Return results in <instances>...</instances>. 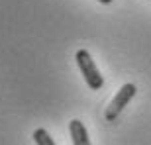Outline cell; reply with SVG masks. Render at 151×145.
Returning a JSON list of instances; mask_svg holds the SVG:
<instances>
[{"label": "cell", "mask_w": 151, "mask_h": 145, "mask_svg": "<svg viewBox=\"0 0 151 145\" xmlns=\"http://www.w3.org/2000/svg\"><path fill=\"white\" fill-rule=\"evenodd\" d=\"M75 59H77V65H78V69H81V72H83L86 84H88L92 90H100L102 84H104V78H102L100 71L96 67V63L92 61L90 53L86 49H78Z\"/></svg>", "instance_id": "obj_1"}, {"label": "cell", "mask_w": 151, "mask_h": 145, "mask_svg": "<svg viewBox=\"0 0 151 145\" xmlns=\"http://www.w3.org/2000/svg\"><path fill=\"white\" fill-rule=\"evenodd\" d=\"M135 92H137V88H135L134 83H126L122 88L118 90L116 96L112 98V102H110L108 108L104 110V118H106V122H114V120L122 114V110L129 104V100L135 96Z\"/></svg>", "instance_id": "obj_2"}, {"label": "cell", "mask_w": 151, "mask_h": 145, "mask_svg": "<svg viewBox=\"0 0 151 145\" xmlns=\"http://www.w3.org/2000/svg\"><path fill=\"white\" fill-rule=\"evenodd\" d=\"M69 131H71L73 145H90L88 131H86V128H84V123L81 122V120H71V123H69Z\"/></svg>", "instance_id": "obj_3"}, {"label": "cell", "mask_w": 151, "mask_h": 145, "mask_svg": "<svg viewBox=\"0 0 151 145\" xmlns=\"http://www.w3.org/2000/svg\"><path fill=\"white\" fill-rule=\"evenodd\" d=\"M34 139L37 145H55V141L51 139V135L47 134V129H43V128H37L34 131Z\"/></svg>", "instance_id": "obj_4"}, {"label": "cell", "mask_w": 151, "mask_h": 145, "mask_svg": "<svg viewBox=\"0 0 151 145\" xmlns=\"http://www.w3.org/2000/svg\"><path fill=\"white\" fill-rule=\"evenodd\" d=\"M98 2H102V4H110L112 0H98Z\"/></svg>", "instance_id": "obj_5"}]
</instances>
